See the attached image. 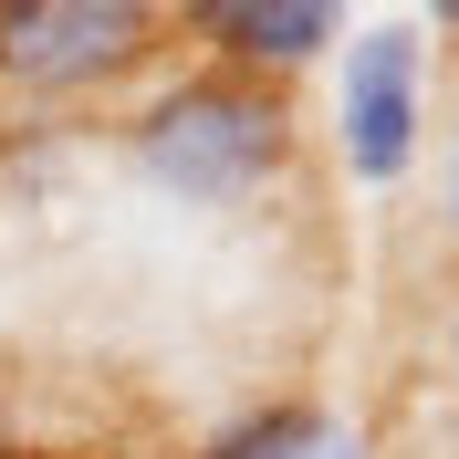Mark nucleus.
<instances>
[{"instance_id":"obj_3","label":"nucleus","mask_w":459,"mask_h":459,"mask_svg":"<svg viewBox=\"0 0 459 459\" xmlns=\"http://www.w3.org/2000/svg\"><path fill=\"white\" fill-rule=\"evenodd\" d=\"M344 157H355L366 188H386L418 157V31H397V22L355 31V63H344Z\"/></svg>"},{"instance_id":"obj_7","label":"nucleus","mask_w":459,"mask_h":459,"mask_svg":"<svg viewBox=\"0 0 459 459\" xmlns=\"http://www.w3.org/2000/svg\"><path fill=\"white\" fill-rule=\"evenodd\" d=\"M0 459H11V438H0Z\"/></svg>"},{"instance_id":"obj_1","label":"nucleus","mask_w":459,"mask_h":459,"mask_svg":"<svg viewBox=\"0 0 459 459\" xmlns=\"http://www.w3.org/2000/svg\"><path fill=\"white\" fill-rule=\"evenodd\" d=\"M292 157V115L272 84H251V74H199V84H178L146 105L136 126V168L168 188V199H251L261 178Z\"/></svg>"},{"instance_id":"obj_4","label":"nucleus","mask_w":459,"mask_h":459,"mask_svg":"<svg viewBox=\"0 0 459 459\" xmlns=\"http://www.w3.org/2000/svg\"><path fill=\"white\" fill-rule=\"evenodd\" d=\"M199 22H209V42L230 53V74H292V63H314L324 42L344 31L324 0H209Z\"/></svg>"},{"instance_id":"obj_6","label":"nucleus","mask_w":459,"mask_h":459,"mask_svg":"<svg viewBox=\"0 0 459 459\" xmlns=\"http://www.w3.org/2000/svg\"><path fill=\"white\" fill-rule=\"evenodd\" d=\"M449 220H459V146H449Z\"/></svg>"},{"instance_id":"obj_5","label":"nucleus","mask_w":459,"mask_h":459,"mask_svg":"<svg viewBox=\"0 0 459 459\" xmlns=\"http://www.w3.org/2000/svg\"><path fill=\"white\" fill-rule=\"evenodd\" d=\"M209 459H344V429L324 407H261V418H240Z\"/></svg>"},{"instance_id":"obj_2","label":"nucleus","mask_w":459,"mask_h":459,"mask_svg":"<svg viewBox=\"0 0 459 459\" xmlns=\"http://www.w3.org/2000/svg\"><path fill=\"white\" fill-rule=\"evenodd\" d=\"M146 31L157 22L136 0H22V11H0V74L31 94H84L146 53Z\"/></svg>"}]
</instances>
